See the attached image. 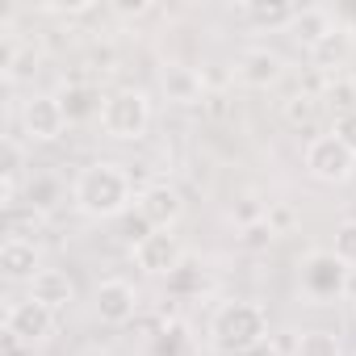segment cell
<instances>
[{"instance_id":"5bb4252c","label":"cell","mask_w":356,"mask_h":356,"mask_svg":"<svg viewBox=\"0 0 356 356\" xmlns=\"http://www.w3.org/2000/svg\"><path fill=\"white\" fill-rule=\"evenodd\" d=\"M30 298L42 302V306H51V310L59 314V310H67V306L76 302V281H72L63 268H42V273L30 281Z\"/></svg>"},{"instance_id":"9a60e30c","label":"cell","mask_w":356,"mask_h":356,"mask_svg":"<svg viewBox=\"0 0 356 356\" xmlns=\"http://www.w3.org/2000/svg\"><path fill=\"white\" fill-rule=\"evenodd\" d=\"M352 47H356V38H352V30L335 17V30L327 34V38H318L306 55H310V63L318 67V72H335V67H343L348 63V55H352Z\"/></svg>"},{"instance_id":"4316f807","label":"cell","mask_w":356,"mask_h":356,"mask_svg":"<svg viewBox=\"0 0 356 356\" xmlns=\"http://www.w3.org/2000/svg\"><path fill=\"white\" fill-rule=\"evenodd\" d=\"M331 134H335V138H339V143H343V147H348L352 155H356V109H343V113L335 118Z\"/></svg>"},{"instance_id":"52a82bcc","label":"cell","mask_w":356,"mask_h":356,"mask_svg":"<svg viewBox=\"0 0 356 356\" xmlns=\"http://www.w3.org/2000/svg\"><path fill=\"white\" fill-rule=\"evenodd\" d=\"M134 214H138L151 231H172L176 222H181V214H185V197H181V189L168 185V181H151V185L138 189Z\"/></svg>"},{"instance_id":"83f0119b","label":"cell","mask_w":356,"mask_h":356,"mask_svg":"<svg viewBox=\"0 0 356 356\" xmlns=\"http://www.w3.org/2000/svg\"><path fill=\"white\" fill-rule=\"evenodd\" d=\"M285 118H289L293 126H298V122L306 126V122L314 118V97H306V92H302V97H289V101H285Z\"/></svg>"},{"instance_id":"7c38bea8","label":"cell","mask_w":356,"mask_h":356,"mask_svg":"<svg viewBox=\"0 0 356 356\" xmlns=\"http://www.w3.org/2000/svg\"><path fill=\"white\" fill-rule=\"evenodd\" d=\"M42 256H38V243L26 239V235H9L5 243H0V273H5L9 281H34L42 273Z\"/></svg>"},{"instance_id":"cb8c5ba5","label":"cell","mask_w":356,"mask_h":356,"mask_svg":"<svg viewBox=\"0 0 356 356\" xmlns=\"http://www.w3.org/2000/svg\"><path fill=\"white\" fill-rule=\"evenodd\" d=\"M22 172H26V147H22L17 134H9L5 138V163H0V181L22 185Z\"/></svg>"},{"instance_id":"6da1fadb","label":"cell","mask_w":356,"mask_h":356,"mask_svg":"<svg viewBox=\"0 0 356 356\" xmlns=\"http://www.w3.org/2000/svg\"><path fill=\"white\" fill-rule=\"evenodd\" d=\"M134 197H138L134 181H130L126 163H118V159H97V163L80 168V176L72 181V206L97 222L122 218L134 206Z\"/></svg>"},{"instance_id":"8fae6325","label":"cell","mask_w":356,"mask_h":356,"mask_svg":"<svg viewBox=\"0 0 356 356\" xmlns=\"http://www.w3.org/2000/svg\"><path fill=\"white\" fill-rule=\"evenodd\" d=\"M281 76H285V59L273 47H248L235 59V80L243 88H273L281 84Z\"/></svg>"},{"instance_id":"e0dca14e","label":"cell","mask_w":356,"mask_h":356,"mask_svg":"<svg viewBox=\"0 0 356 356\" xmlns=\"http://www.w3.org/2000/svg\"><path fill=\"white\" fill-rule=\"evenodd\" d=\"M59 101H63V109H67V122H88V118H101L105 92L92 88V84H84V80H76V84H67V88L59 92Z\"/></svg>"},{"instance_id":"484cf974","label":"cell","mask_w":356,"mask_h":356,"mask_svg":"<svg viewBox=\"0 0 356 356\" xmlns=\"http://www.w3.org/2000/svg\"><path fill=\"white\" fill-rule=\"evenodd\" d=\"M273 239H277V231L268 227V218H260V222H252V227L239 231V248H248V252H264Z\"/></svg>"},{"instance_id":"4dcf8cb0","label":"cell","mask_w":356,"mask_h":356,"mask_svg":"<svg viewBox=\"0 0 356 356\" xmlns=\"http://www.w3.org/2000/svg\"><path fill=\"white\" fill-rule=\"evenodd\" d=\"M80 356H109V352H105V348H84Z\"/></svg>"},{"instance_id":"d4e9b609","label":"cell","mask_w":356,"mask_h":356,"mask_svg":"<svg viewBox=\"0 0 356 356\" xmlns=\"http://www.w3.org/2000/svg\"><path fill=\"white\" fill-rule=\"evenodd\" d=\"M331 252L352 268L356 264V218H348V222H339L335 227V239H331Z\"/></svg>"},{"instance_id":"ba28073f","label":"cell","mask_w":356,"mask_h":356,"mask_svg":"<svg viewBox=\"0 0 356 356\" xmlns=\"http://www.w3.org/2000/svg\"><path fill=\"white\" fill-rule=\"evenodd\" d=\"M5 335H13V339L38 348V343H47V339L55 335V310L42 306V302H34V298L26 293V298L9 302V310H5Z\"/></svg>"},{"instance_id":"5b68a950","label":"cell","mask_w":356,"mask_h":356,"mask_svg":"<svg viewBox=\"0 0 356 356\" xmlns=\"http://www.w3.org/2000/svg\"><path fill=\"white\" fill-rule=\"evenodd\" d=\"M17 122H22V138L26 143H55L72 126L59 92H30L22 101V109H17Z\"/></svg>"},{"instance_id":"8992f818","label":"cell","mask_w":356,"mask_h":356,"mask_svg":"<svg viewBox=\"0 0 356 356\" xmlns=\"http://www.w3.org/2000/svg\"><path fill=\"white\" fill-rule=\"evenodd\" d=\"M348 264L331 252V248H314L306 260H302V293L314 298V302H335L343 289H348Z\"/></svg>"},{"instance_id":"277c9868","label":"cell","mask_w":356,"mask_h":356,"mask_svg":"<svg viewBox=\"0 0 356 356\" xmlns=\"http://www.w3.org/2000/svg\"><path fill=\"white\" fill-rule=\"evenodd\" d=\"M302 163H306V176L318 185H343L356 172V155L335 134H314L302 151Z\"/></svg>"},{"instance_id":"9c48e42d","label":"cell","mask_w":356,"mask_h":356,"mask_svg":"<svg viewBox=\"0 0 356 356\" xmlns=\"http://www.w3.org/2000/svg\"><path fill=\"white\" fill-rule=\"evenodd\" d=\"M92 314L105 323V327H126L134 314H138V289L122 277H109L92 289Z\"/></svg>"},{"instance_id":"ac0fdd59","label":"cell","mask_w":356,"mask_h":356,"mask_svg":"<svg viewBox=\"0 0 356 356\" xmlns=\"http://www.w3.org/2000/svg\"><path fill=\"white\" fill-rule=\"evenodd\" d=\"M38 63H42V51L34 42H17V38L5 42V80H9V88H17L22 80H30L38 72Z\"/></svg>"},{"instance_id":"f546056e","label":"cell","mask_w":356,"mask_h":356,"mask_svg":"<svg viewBox=\"0 0 356 356\" xmlns=\"http://www.w3.org/2000/svg\"><path fill=\"white\" fill-rule=\"evenodd\" d=\"M118 13H126V17H130V13H134V17H138V13H147V5H122V9H118Z\"/></svg>"},{"instance_id":"d6986e66","label":"cell","mask_w":356,"mask_h":356,"mask_svg":"<svg viewBox=\"0 0 356 356\" xmlns=\"http://www.w3.org/2000/svg\"><path fill=\"white\" fill-rule=\"evenodd\" d=\"M59 202H63L59 176H51V172H34L30 181H26V206H30L34 214H51Z\"/></svg>"},{"instance_id":"2e32d148","label":"cell","mask_w":356,"mask_h":356,"mask_svg":"<svg viewBox=\"0 0 356 356\" xmlns=\"http://www.w3.org/2000/svg\"><path fill=\"white\" fill-rule=\"evenodd\" d=\"M335 30V13L331 9H323V5H302L298 9V17H293V26H289V34L310 51L318 38H327Z\"/></svg>"},{"instance_id":"4fadbf2b","label":"cell","mask_w":356,"mask_h":356,"mask_svg":"<svg viewBox=\"0 0 356 356\" xmlns=\"http://www.w3.org/2000/svg\"><path fill=\"white\" fill-rule=\"evenodd\" d=\"M159 88L172 105H202L206 101V80L197 67H185V63H163L159 72Z\"/></svg>"},{"instance_id":"f1b7e54d","label":"cell","mask_w":356,"mask_h":356,"mask_svg":"<svg viewBox=\"0 0 356 356\" xmlns=\"http://www.w3.org/2000/svg\"><path fill=\"white\" fill-rule=\"evenodd\" d=\"M5 356H34V348L22 343V339H13V335H5Z\"/></svg>"},{"instance_id":"7a4b0ae2","label":"cell","mask_w":356,"mask_h":356,"mask_svg":"<svg viewBox=\"0 0 356 356\" xmlns=\"http://www.w3.org/2000/svg\"><path fill=\"white\" fill-rule=\"evenodd\" d=\"M210 339L214 348L222 352H252L268 339V310L252 298H235V302H222L214 314H210Z\"/></svg>"},{"instance_id":"603a6c76","label":"cell","mask_w":356,"mask_h":356,"mask_svg":"<svg viewBox=\"0 0 356 356\" xmlns=\"http://www.w3.org/2000/svg\"><path fill=\"white\" fill-rule=\"evenodd\" d=\"M189 352H193V339L185 323H168L163 331L151 335V356H189Z\"/></svg>"},{"instance_id":"7402d4cb","label":"cell","mask_w":356,"mask_h":356,"mask_svg":"<svg viewBox=\"0 0 356 356\" xmlns=\"http://www.w3.org/2000/svg\"><path fill=\"white\" fill-rule=\"evenodd\" d=\"M243 17L256 30H289L293 17H298V5H281V0H277V5H248Z\"/></svg>"},{"instance_id":"3957f363","label":"cell","mask_w":356,"mask_h":356,"mask_svg":"<svg viewBox=\"0 0 356 356\" xmlns=\"http://www.w3.org/2000/svg\"><path fill=\"white\" fill-rule=\"evenodd\" d=\"M97 122L113 143H138L151 126V101L143 88H113V92H105Z\"/></svg>"},{"instance_id":"44dd1931","label":"cell","mask_w":356,"mask_h":356,"mask_svg":"<svg viewBox=\"0 0 356 356\" xmlns=\"http://www.w3.org/2000/svg\"><path fill=\"white\" fill-rule=\"evenodd\" d=\"M163 285H168L172 298H197V293L206 289V268L193 264V260H181V268H172V273L163 277Z\"/></svg>"},{"instance_id":"ffe728a7","label":"cell","mask_w":356,"mask_h":356,"mask_svg":"<svg viewBox=\"0 0 356 356\" xmlns=\"http://www.w3.org/2000/svg\"><path fill=\"white\" fill-rule=\"evenodd\" d=\"M293 356H343V343L327 327H306L293 339Z\"/></svg>"},{"instance_id":"30bf717a","label":"cell","mask_w":356,"mask_h":356,"mask_svg":"<svg viewBox=\"0 0 356 356\" xmlns=\"http://www.w3.org/2000/svg\"><path fill=\"white\" fill-rule=\"evenodd\" d=\"M130 252H134V264H138L147 277H168L172 268H181V260H185L181 239H176L172 231H151V235H143Z\"/></svg>"}]
</instances>
